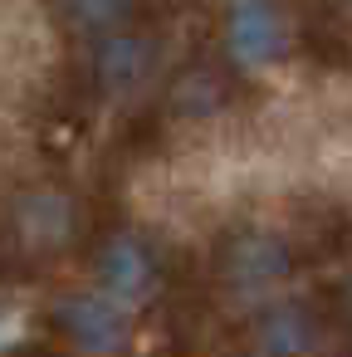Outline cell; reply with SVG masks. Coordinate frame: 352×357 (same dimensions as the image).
I'll return each instance as SVG.
<instances>
[{
  "label": "cell",
  "instance_id": "1",
  "mask_svg": "<svg viewBox=\"0 0 352 357\" xmlns=\"http://www.w3.org/2000/svg\"><path fill=\"white\" fill-rule=\"evenodd\" d=\"M59 328L69 333L74 347L93 352V357H108L128 342V303H118L108 289L103 294H74V298H59L54 308Z\"/></svg>",
  "mask_w": 352,
  "mask_h": 357
},
{
  "label": "cell",
  "instance_id": "2",
  "mask_svg": "<svg viewBox=\"0 0 352 357\" xmlns=\"http://www.w3.org/2000/svg\"><path fill=\"white\" fill-rule=\"evenodd\" d=\"M230 54L240 64H269L284 54L289 30L274 0H230V25H225Z\"/></svg>",
  "mask_w": 352,
  "mask_h": 357
},
{
  "label": "cell",
  "instance_id": "3",
  "mask_svg": "<svg viewBox=\"0 0 352 357\" xmlns=\"http://www.w3.org/2000/svg\"><path fill=\"white\" fill-rule=\"evenodd\" d=\"M98 279L118 303H142L152 289V259L137 240H113L98 255Z\"/></svg>",
  "mask_w": 352,
  "mask_h": 357
},
{
  "label": "cell",
  "instance_id": "4",
  "mask_svg": "<svg viewBox=\"0 0 352 357\" xmlns=\"http://www.w3.org/2000/svg\"><path fill=\"white\" fill-rule=\"evenodd\" d=\"M284 269H289V259H284V250H279L274 240H250V245H240V250L230 255V279H235L245 294L269 289Z\"/></svg>",
  "mask_w": 352,
  "mask_h": 357
},
{
  "label": "cell",
  "instance_id": "5",
  "mask_svg": "<svg viewBox=\"0 0 352 357\" xmlns=\"http://www.w3.org/2000/svg\"><path fill=\"white\" fill-rule=\"evenodd\" d=\"M313 347V323L298 308H279L269 313L264 333H259V352L264 357H303Z\"/></svg>",
  "mask_w": 352,
  "mask_h": 357
},
{
  "label": "cell",
  "instance_id": "6",
  "mask_svg": "<svg viewBox=\"0 0 352 357\" xmlns=\"http://www.w3.org/2000/svg\"><path fill=\"white\" fill-rule=\"evenodd\" d=\"M98 74H103L108 89H132L147 74V45L142 40H128V35L108 40L103 54H98Z\"/></svg>",
  "mask_w": 352,
  "mask_h": 357
},
{
  "label": "cell",
  "instance_id": "7",
  "mask_svg": "<svg viewBox=\"0 0 352 357\" xmlns=\"http://www.w3.org/2000/svg\"><path fill=\"white\" fill-rule=\"evenodd\" d=\"M20 220H25V230H30L35 245H40V240H59V235L69 230V211H64L59 196H35V201L20 211Z\"/></svg>",
  "mask_w": 352,
  "mask_h": 357
},
{
  "label": "cell",
  "instance_id": "8",
  "mask_svg": "<svg viewBox=\"0 0 352 357\" xmlns=\"http://www.w3.org/2000/svg\"><path fill=\"white\" fill-rule=\"evenodd\" d=\"M69 6H74V15H79L84 25H93V30H113V25L128 15L132 0H69Z\"/></svg>",
  "mask_w": 352,
  "mask_h": 357
},
{
  "label": "cell",
  "instance_id": "9",
  "mask_svg": "<svg viewBox=\"0 0 352 357\" xmlns=\"http://www.w3.org/2000/svg\"><path fill=\"white\" fill-rule=\"evenodd\" d=\"M347 303H352V284H347Z\"/></svg>",
  "mask_w": 352,
  "mask_h": 357
}]
</instances>
